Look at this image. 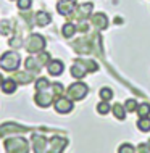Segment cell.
I'll use <instances>...</instances> for the list:
<instances>
[{"label": "cell", "mask_w": 150, "mask_h": 153, "mask_svg": "<svg viewBox=\"0 0 150 153\" xmlns=\"http://www.w3.org/2000/svg\"><path fill=\"white\" fill-rule=\"evenodd\" d=\"M32 5V0H18V8L19 10H29Z\"/></svg>", "instance_id": "obj_28"}, {"label": "cell", "mask_w": 150, "mask_h": 153, "mask_svg": "<svg viewBox=\"0 0 150 153\" xmlns=\"http://www.w3.org/2000/svg\"><path fill=\"white\" fill-rule=\"evenodd\" d=\"M100 98L102 100H105V102H110L111 98H113V92H111V89L110 87H103L102 90H100Z\"/></svg>", "instance_id": "obj_24"}, {"label": "cell", "mask_w": 150, "mask_h": 153, "mask_svg": "<svg viewBox=\"0 0 150 153\" xmlns=\"http://www.w3.org/2000/svg\"><path fill=\"white\" fill-rule=\"evenodd\" d=\"M15 79L16 84H29V82H32L34 79V74L32 73H26V71H15V74L11 76Z\"/></svg>", "instance_id": "obj_12"}, {"label": "cell", "mask_w": 150, "mask_h": 153, "mask_svg": "<svg viewBox=\"0 0 150 153\" xmlns=\"http://www.w3.org/2000/svg\"><path fill=\"white\" fill-rule=\"evenodd\" d=\"M92 24L97 29H105L108 26V18L103 13H97V15L92 16Z\"/></svg>", "instance_id": "obj_14"}, {"label": "cell", "mask_w": 150, "mask_h": 153, "mask_svg": "<svg viewBox=\"0 0 150 153\" xmlns=\"http://www.w3.org/2000/svg\"><path fill=\"white\" fill-rule=\"evenodd\" d=\"M13 132H26V127L23 126H18V124H13V123H7L3 126H0V137H7L8 134H13Z\"/></svg>", "instance_id": "obj_11"}, {"label": "cell", "mask_w": 150, "mask_h": 153, "mask_svg": "<svg viewBox=\"0 0 150 153\" xmlns=\"http://www.w3.org/2000/svg\"><path fill=\"white\" fill-rule=\"evenodd\" d=\"M124 108H126V111H129V113H134L137 110V102L134 98H129V100H126V103H124Z\"/></svg>", "instance_id": "obj_25"}, {"label": "cell", "mask_w": 150, "mask_h": 153, "mask_svg": "<svg viewBox=\"0 0 150 153\" xmlns=\"http://www.w3.org/2000/svg\"><path fill=\"white\" fill-rule=\"evenodd\" d=\"M31 142H32V150H34V153H47L45 148L49 147V142H47V139H45V135L32 134L31 135Z\"/></svg>", "instance_id": "obj_8"}, {"label": "cell", "mask_w": 150, "mask_h": 153, "mask_svg": "<svg viewBox=\"0 0 150 153\" xmlns=\"http://www.w3.org/2000/svg\"><path fill=\"white\" fill-rule=\"evenodd\" d=\"M78 31V27L74 26L73 23H66L65 26H63V29H61V32H63V36L66 37V39H69V37H73L74 36V32Z\"/></svg>", "instance_id": "obj_19"}, {"label": "cell", "mask_w": 150, "mask_h": 153, "mask_svg": "<svg viewBox=\"0 0 150 153\" xmlns=\"http://www.w3.org/2000/svg\"><path fill=\"white\" fill-rule=\"evenodd\" d=\"M24 66H26V69L29 73H32V74H36V73L40 71V65H39V61H37L36 56H29V58H26Z\"/></svg>", "instance_id": "obj_15"}, {"label": "cell", "mask_w": 150, "mask_h": 153, "mask_svg": "<svg viewBox=\"0 0 150 153\" xmlns=\"http://www.w3.org/2000/svg\"><path fill=\"white\" fill-rule=\"evenodd\" d=\"M68 145V140L63 137H58V135H53L52 139L49 140V152L47 153H61Z\"/></svg>", "instance_id": "obj_6"}, {"label": "cell", "mask_w": 150, "mask_h": 153, "mask_svg": "<svg viewBox=\"0 0 150 153\" xmlns=\"http://www.w3.org/2000/svg\"><path fill=\"white\" fill-rule=\"evenodd\" d=\"M97 111L100 114H107L108 111H110V105H108V102H105V100H102L97 105Z\"/></svg>", "instance_id": "obj_26"}, {"label": "cell", "mask_w": 150, "mask_h": 153, "mask_svg": "<svg viewBox=\"0 0 150 153\" xmlns=\"http://www.w3.org/2000/svg\"><path fill=\"white\" fill-rule=\"evenodd\" d=\"M111 111H113V114H115L116 119H124V118H126V108H124L121 103H115L113 108H111Z\"/></svg>", "instance_id": "obj_18"}, {"label": "cell", "mask_w": 150, "mask_h": 153, "mask_svg": "<svg viewBox=\"0 0 150 153\" xmlns=\"http://www.w3.org/2000/svg\"><path fill=\"white\" fill-rule=\"evenodd\" d=\"M57 10L63 16H71V13H74V10H76V0H60Z\"/></svg>", "instance_id": "obj_9"}, {"label": "cell", "mask_w": 150, "mask_h": 153, "mask_svg": "<svg viewBox=\"0 0 150 153\" xmlns=\"http://www.w3.org/2000/svg\"><path fill=\"white\" fill-rule=\"evenodd\" d=\"M89 92V87L84 84V82H74L68 87L66 90V95H68V98H71V100H82V98L87 95Z\"/></svg>", "instance_id": "obj_5"}, {"label": "cell", "mask_w": 150, "mask_h": 153, "mask_svg": "<svg viewBox=\"0 0 150 153\" xmlns=\"http://www.w3.org/2000/svg\"><path fill=\"white\" fill-rule=\"evenodd\" d=\"M137 113H139L140 118L149 116V114H150V105H149V103H140V105L137 106Z\"/></svg>", "instance_id": "obj_23"}, {"label": "cell", "mask_w": 150, "mask_h": 153, "mask_svg": "<svg viewBox=\"0 0 150 153\" xmlns=\"http://www.w3.org/2000/svg\"><path fill=\"white\" fill-rule=\"evenodd\" d=\"M50 21H52V16L49 13H45V11H37L36 13V23L39 26H47V24H50Z\"/></svg>", "instance_id": "obj_17"}, {"label": "cell", "mask_w": 150, "mask_h": 153, "mask_svg": "<svg viewBox=\"0 0 150 153\" xmlns=\"http://www.w3.org/2000/svg\"><path fill=\"white\" fill-rule=\"evenodd\" d=\"M47 87H50L49 79H45V77H39V79L36 81V90H37V92H39V90H45Z\"/></svg>", "instance_id": "obj_22"}, {"label": "cell", "mask_w": 150, "mask_h": 153, "mask_svg": "<svg viewBox=\"0 0 150 153\" xmlns=\"http://www.w3.org/2000/svg\"><path fill=\"white\" fill-rule=\"evenodd\" d=\"M53 106H55L57 113L66 114L73 110V100L68 97H58V98H55V102H53Z\"/></svg>", "instance_id": "obj_7"}, {"label": "cell", "mask_w": 150, "mask_h": 153, "mask_svg": "<svg viewBox=\"0 0 150 153\" xmlns=\"http://www.w3.org/2000/svg\"><path fill=\"white\" fill-rule=\"evenodd\" d=\"M36 58H37V61H39L40 68H42V66H45V65L50 63V53H47V52H39V55H37Z\"/></svg>", "instance_id": "obj_21"}, {"label": "cell", "mask_w": 150, "mask_h": 153, "mask_svg": "<svg viewBox=\"0 0 150 153\" xmlns=\"http://www.w3.org/2000/svg\"><path fill=\"white\" fill-rule=\"evenodd\" d=\"M137 127H139V131H142V132H149L150 131V118L149 116L140 118L139 121H137Z\"/></svg>", "instance_id": "obj_20"}, {"label": "cell", "mask_w": 150, "mask_h": 153, "mask_svg": "<svg viewBox=\"0 0 150 153\" xmlns=\"http://www.w3.org/2000/svg\"><path fill=\"white\" fill-rule=\"evenodd\" d=\"M3 79H5V77H3L2 74H0V85H2V82H3Z\"/></svg>", "instance_id": "obj_30"}, {"label": "cell", "mask_w": 150, "mask_h": 153, "mask_svg": "<svg viewBox=\"0 0 150 153\" xmlns=\"http://www.w3.org/2000/svg\"><path fill=\"white\" fill-rule=\"evenodd\" d=\"M24 47L28 53H39L45 48V39L39 34H31L24 42Z\"/></svg>", "instance_id": "obj_4"}, {"label": "cell", "mask_w": 150, "mask_h": 153, "mask_svg": "<svg viewBox=\"0 0 150 153\" xmlns=\"http://www.w3.org/2000/svg\"><path fill=\"white\" fill-rule=\"evenodd\" d=\"M11 45V47H21V39H19V36H16V37H11L10 39V42H8Z\"/></svg>", "instance_id": "obj_29"}, {"label": "cell", "mask_w": 150, "mask_h": 153, "mask_svg": "<svg viewBox=\"0 0 150 153\" xmlns=\"http://www.w3.org/2000/svg\"><path fill=\"white\" fill-rule=\"evenodd\" d=\"M2 90L5 94H13L15 90H16V82L13 77H5L2 82Z\"/></svg>", "instance_id": "obj_16"}, {"label": "cell", "mask_w": 150, "mask_h": 153, "mask_svg": "<svg viewBox=\"0 0 150 153\" xmlns=\"http://www.w3.org/2000/svg\"><path fill=\"white\" fill-rule=\"evenodd\" d=\"M97 71V65L90 60H76L71 66V76L74 79H82L87 73Z\"/></svg>", "instance_id": "obj_1"}, {"label": "cell", "mask_w": 150, "mask_h": 153, "mask_svg": "<svg viewBox=\"0 0 150 153\" xmlns=\"http://www.w3.org/2000/svg\"><path fill=\"white\" fill-rule=\"evenodd\" d=\"M147 145H149V148H150V140H149V142H147Z\"/></svg>", "instance_id": "obj_31"}, {"label": "cell", "mask_w": 150, "mask_h": 153, "mask_svg": "<svg viewBox=\"0 0 150 153\" xmlns=\"http://www.w3.org/2000/svg\"><path fill=\"white\" fill-rule=\"evenodd\" d=\"M47 69H49V74L52 76H60L63 73L65 66H63V61L60 60H50V63L47 65Z\"/></svg>", "instance_id": "obj_13"}, {"label": "cell", "mask_w": 150, "mask_h": 153, "mask_svg": "<svg viewBox=\"0 0 150 153\" xmlns=\"http://www.w3.org/2000/svg\"><path fill=\"white\" fill-rule=\"evenodd\" d=\"M92 8H94V5L90 2H86V3H82V5H79V7H76V10H74V16H76L78 19H81V21H84L86 18H89L90 16V13H92Z\"/></svg>", "instance_id": "obj_10"}, {"label": "cell", "mask_w": 150, "mask_h": 153, "mask_svg": "<svg viewBox=\"0 0 150 153\" xmlns=\"http://www.w3.org/2000/svg\"><path fill=\"white\" fill-rule=\"evenodd\" d=\"M3 145L7 153H29V142L23 137H10Z\"/></svg>", "instance_id": "obj_2"}, {"label": "cell", "mask_w": 150, "mask_h": 153, "mask_svg": "<svg viewBox=\"0 0 150 153\" xmlns=\"http://www.w3.org/2000/svg\"><path fill=\"white\" fill-rule=\"evenodd\" d=\"M118 153H136V148L132 147L131 143H123V145L118 148Z\"/></svg>", "instance_id": "obj_27"}, {"label": "cell", "mask_w": 150, "mask_h": 153, "mask_svg": "<svg viewBox=\"0 0 150 153\" xmlns=\"http://www.w3.org/2000/svg\"><path fill=\"white\" fill-rule=\"evenodd\" d=\"M18 66H19V55L16 52H5L0 56V68L3 71L13 73L18 69Z\"/></svg>", "instance_id": "obj_3"}]
</instances>
